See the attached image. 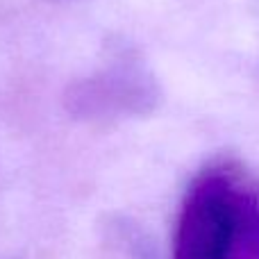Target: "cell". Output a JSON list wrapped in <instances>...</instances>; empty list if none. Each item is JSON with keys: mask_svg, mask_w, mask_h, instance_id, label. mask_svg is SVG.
<instances>
[{"mask_svg": "<svg viewBox=\"0 0 259 259\" xmlns=\"http://www.w3.org/2000/svg\"><path fill=\"white\" fill-rule=\"evenodd\" d=\"M64 105L71 116L87 123L143 116L159 105V84L139 50L114 39L100 66L66 89Z\"/></svg>", "mask_w": 259, "mask_h": 259, "instance_id": "7a4b0ae2", "label": "cell"}, {"mask_svg": "<svg viewBox=\"0 0 259 259\" xmlns=\"http://www.w3.org/2000/svg\"><path fill=\"white\" fill-rule=\"evenodd\" d=\"M170 259H259V178L219 157L187 187Z\"/></svg>", "mask_w": 259, "mask_h": 259, "instance_id": "6da1fadb", "label": "cell"}]
</instances>
